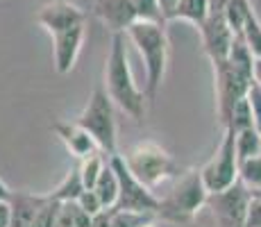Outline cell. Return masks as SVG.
<instances>
[{
	"mask_svg": "<svg viewBox=\"0 0 261 227\" xmlns=\"http://www.w3.org/2000/svg\"><path fill=\"white\" fill-rule=\"evenodd\" d=\"M77 205L82 207L84 211H89L91 216H98L100 211L105 209V205H102V200L98 198V193H95L93 189H84L82 191V195L77 198Z\"/></svg>",
	"mask_w": 261,
	"mask_h": 227,
	"instance_id": "27",
	"label": "cell"
},
{
	"mask_svg": "<svg viewBox=\"0 0 261 227\" xmlns=\"http://www.w3.org/2000/svg\"><path fill=\"white\" fill-rule=\"evenodd\" d=\"M250 191V189H248ZM250 195H257V198H261V186H259V189H252V191H250Z\"/></svg>",
	"mask_w": 261,
	"mask_h": 227,
	"instance_id": "35",
	"label": "cell"
},
{
	"mask_svg": "<svg viewBox=\"0 0 261 227\" xmlns=\"http://www.w3.org/2000/svg\"><path fill=\"white\" fill-rule=\"evenodd\" d=\"M59 211H62V203L50 195L48 203L39 209V214H37V218H34L32 227H55L57 225V218H59Z\"/></svg>",
	"mask_w": 261,
	"mask_h": 227,
	"instance_id": "25",
	"label": "cell"
},
{
	"mask_svg": "<svg viewBox=\"0 0 261 227\" xmlns=\"http://www.w3.org/2000/svg\"><path fill=\"white\" fill-rule=\"evenodd\" d=\"M248 100L252 105V114H254V128L261 134V84L252 82V87L248 91Z\"/></svg>",
	"mask_w": 261,
	"mask_h": 227,
	"instance_id": "28",
	"label": "cell"
},
{
	"mask_svg": "<svg viewBox=\"0 0 261 227\" xmlns=\"http://www.w3.org/2000/svg\"><path fill=\"white\" fill-rule=\"evenodd\" d=\"M254 82L261 84V57H257V62H254Z\"/></svg>",
	"mask_w": 261,
	"mask_h": 227,
	"instance_id": "34",
	"label": "cell"
},
{
	"mask_svg": "<svg viewBox=\"0 0 261 227\" xmlns=\"http://www.w3.org/2000/svg\"><path fill=\"white\" fill-rule=\"evenodd\" d=\"M84 34H87V23H80V25H73V28L50 34L53 37V48H55V68H57L59 75H66L75 68L80 50H82V43H84Z\"/></svg>",
	"mask_w": 261,
	"mask_h": 227,
	"instance_id": "11",
	"label": "cell"
},
{
	"mask_svg": "<svg viewBox=\"0 0 261 227\" xmlns=\"http://www.w3.org/2000/svg\"><path fill=\"white\" fill-rule=\"evenodd\" d=\"M77 123L98 141L100 150L109 155H116V118H114V100L109 98L107 89L95 87L87 107L82 109Z\"/></svg>",
	"mask_w": 261,
	"mask_h": 227,
	"instance_id": "5",
	"label": "cell"
},
{
	"mask_svg": "<svg viewBox=\"0 0 261 227\" xmlns=\"http://www.w3.org/2000/svg\"><path fill=\"white\" fill-rule=\"evenodd\" d=\"M105 89L114 100V105L129 118L141 120L145 116L148 95L134 82L132 68L127 62V50H125V32L112 34V48L105 62Z\"/></svg>",
	"mask_w": 261,
	"mask_h": 227,
	"instance_id": "1",
	"label": "cell"
},
{
	"mask_svg": "<svg viewBox=\"0 0 261 227\" xmlns=\"http://www.w3.org/2000/svg\"><path fill=\"white\" fill-rule=\"evenodd\" d=\"M239 182L248 186L250 191L259 189L261 186V155H254V157L239 161Z\"/></svg>",
	"mask_w": 261,
	"mask_h": 227,
	"instance_id": "22",
	"label": "cell"
},
{
	"mask_svg": "<svg viewBox=\"0 0 261 227\" xmlns=\"http://www.w3.org/2000/svg\"><path fill=\"white\" fill-rule=\"evenodd\" d=\"M225 5L227 0H212L209 3V14L204 18V23L200 25V37H202V45L207 57L212 59V64L225 62L229 55L234 41V30L227 23V14H225Z\"/></svg>",
	"mask_w": 261,
	"mask_h": 227,
	"instance_id": "9",
	"label": "cell"
},
{
	"mask_svg": "<svg viewBox=\"0 0 261 227\" xmlns=\"http://www.w3.org/2000/svg\"><path fill=\"white\" fill-rule=\"evenodd\" d=\"M207 198L209 191L202 182V173L200 168H191L175 178V184L162 198L157 216L173 223H191L193 216L207 205Z\"/></svg>",
	"mask_w": 261,
	"mask_h": 227,
	"instance_id": "3",
	"label": "cell"
},
{
	"mask_svg": "<svg viewBox=\"0 0 261 227\" xmlns=\"http://www.w3.org/2000/svg\"><path fill=\"white\" fill-rule=\"evenodd\" d=\"M55 227H75L73 218L68 216V211L64 209V203H62V211H59V218H57V225H55Z\"/></svg>",
	"mask_w": 261,
	"mask_h": 227,
	"instance_id": "32",
	"label": "cell"
},
{
	"mask_svg": "<svg viewBox=\"0 0 261 227\" xmlns=\"http://www.w3.org/2000/svg\"><path fill=\"white\" fill-rule=\"evenodd\" d=\"M127 161L129 170L137 175L150 189H157L159 184L168 180H175L179 175V166L173 159V155L168 150H164L159 143L154 141H141V143H134L127 153L123 155Z\"/></svg>",
	"mask_w": 261,
	"mask_h": 227,
	"instance_id": "4",
	"label": "cell"
},
{
	"mask_svg": "<svg viewBox=\"0 0 261 227\" xmlns=\"http://www.w3.org/2000/svg\"><path fill=\"white\" fill-rule=\"evenodd\" d=\"M250 191L245 184L237 182L234 186L218 193H209L207 207L214 211V218L220 227H245V216H248L250 205Z\"/></svg>",
	"mask_w": 261,
	"mask_h": 227,
	"instance_id": "10",
	"label": "cell"
},
{
	"mask_svg": "<svg viewBox=\"0 0 261 227\" xmlns=\"http://www.w3.org/2000/svg\"><path fill=\"white\" fill-rule=\"evenodd\" d=\"M245 227H261V198L252 195L248 205V216H245Z\"/></svg>",
	"mask_w": 261,
	"mask_h": 227,
	"instance_id": "29",
	"label": "cell"
},
{
	"mask_svg": "<svg viewBox=\"0 0 261 227\" xmlns=\"http://www.w3.org/2000/svg\"><path fill=\"white\" fill-rule=\"evenodd\" d=\"M209 3L212 0H179L170 21H187L195 28H200L209 14Z\"/></svg>",
	"mask_w": 261,
	"mask_h": 227,
	"instance_id": "18",
	"label": "cell"
},
{
	"mask_svg": "<svg viewBox=\"0 0 261 227\" xmlns=\"http://www.w3.org/2000/svg\"><path fill=\"white\" fill-rule=\"evenodd\" d=\"M202 182L209 193H218L239 182V155H237V132L234 130H223L218 150L214 157L200 168Z\"/></svg>",
	"mask_w": 261,
	"mask_h": 227,
	"instance_id": "7",
	"label": "cell"
},
{
	"mask_svg": "<svg viewBox=\"0 0 261 227\" xmlns=\"http://www.w3.org/2000/svg\"><path fill=\"white\" fill-rule=\"evenodd\" d=\"M137 3V12H139V21H157V23H166L159 7V0H134Z\"/></svg>",
	"mask_w": 261,
	"mask_h": 227,
	"instance_id": "26",
	"label": "cell"
},
{
	"mask_svg": "<svg viewBox=\"0 0 261 227\" xmlns=\"http://www.w3.org/2000/svg\"><path fill=\"white\" fill-rule=\"evenodd\" d=\"M53 132L62 139V143L66 145V150L77 161L100 150L98 141H95L93 136L77 123V120H75V123H64V120H57V123H53Z\"/></svg>",
	"mask_w": 261,
	"mask_h": 227,
	"instance_id": "14",
	"label": "cell"
},
{
	"mask_svg": "<svg viewBox=\"0 0 261 227\" xmlns=\"http://www.w3.org/2000/svg\"><path fill=\"white\" fill-rule=\"evenodd\" d=\"M100 153H102V150H98V153L80 159V173H82V180H84V186H87V189H93L95 186V182H98L100 173H102L105 164H107V159H109V157L105 159Z\"/></svg>",
	"mask_w": 261,
	"mask_h": 227,
	"instance_id": "21",
	"label": "cell"
},
{
	"mask_svg": "<svg viewBox=\"0 0 261 227\" xmlns=\"http://www.w3.org/2000/svg\"><path fill=\"white\" fill-rule=\"evenodd\" d=\"M166 23H157V21H137L132 23L125 34L132 39V43L137 45L139 55L143 57L145 64V95L148 100H154L159 87L164 82L168 66V32L164 28Z\"/></svg>",
	"mask_w": 261,
	"mask_h": 227,
	"instance_id": "2",
	"label": "cell"
},
{
	"mask_svg": "<svg viewBox=\"0 0 261 227\" xmlns=\"http://www.w3.org/2000/svg\"><path fill=\"white\" fill-rule=\"evenodd\" d=\"M0 227H12V209H9V200H0Z\"/></svg>",
	"mask_w": 261,
	"mask_h": 227,
	"instance_id": "30",
	"label": "cell"
},
{
	"mask_svg": "<svg viewBox=\"0 0 261 227\" xmlns=\"http://www.w3.org/2000/svg\"><path fill=\"white\" fill-rule=\"evenodd\" d=\"M114 170L118 175V184H120V193H118V203L112 207L116 211H143V214H157L162 198L154 193L150 186H145L137 175L129 170L127 161L123 155H109Z\"/></svg>",
	"mask_w": 261,
	"mask_h": 227,
	"instance_id": "6",
	"label": "cell"
},
{
	"mask_svg": "<svg viewBox=\"0 0 261 227\" xmlns=\"http://www.w3.org/2000/svg\"><path fill=\"white\" fill-rule=\"evenodd\" d=\"M241 37L248 41L250 50L254 53V57H261V21L257 18L254 9H250L248 18H245V25H243V32Z\"/></svg>",
	"mask_w": 261,
	"mask_h": 227,
	"instance_id": "24",
	"label": "cell"
},
{
	"mask_svg": "<svg viewBox=\"0 0 261 227\" xmlns=\"http://www.w3.org/2000/svg\"><path fill=\"white\" fill-rule=\"evenodd\" d=\"M93 191L98 193V198L102 200L105 209H112V207L118 203L120 184H118L116 170H114V166H112V161H109V159H107V164H105V168H102V173H100L98 182H95Z\"/></svg>",
	"mask_w": 261,
	"mask_h": 227,
	"instance_id": "16",
	"label": "cell"
},
{
	"mask_svg": "<svg viewBox=\"0 0 261 227\" xmlns=\"http://www.w3.org/2000/svg\"><path fill=\"white\" fill-rule=\"evenodd\" d=\"M84 189H87V186H84L82 173H80V164H77L64 175V180L57 184V189L50 191V195H53L55 200H59V203H71V200H77L80 195H82Z\"/></svg>",
	"mask_w": 261,
	"mask_h": 227,
	"instance_id": "17",
	"label": "cell"
},
{
	"mask_svg": "<svg viewBox=\"0 0 261 227\" xmlns=\"http://www.w3.org/2000/svg\"><path fill=\"white\" fill-rule=\"evenodd\" d=\"M109 211V227H143L154 218L157 214H143V211Z\"/></svg>",
	"mask_w": 261,
	"mask_h": 227,
	"instance_id": "23",
	"label": "cell"
},
{
	"mask_svg": "<svg viewBox=\"0 0 261 227\" xmlns=\"http://www.w3.org/2000/svg\"><path fill=\"white\" fill-rule=\"evenodd\" d=\"M9 195H12V189H9V186L0 180V200H9Z\"/></svg>",
	"mask_w": 261,
	"mask_h": 227,
	"instance_id": "33",
	"label": "cell"
},
{
	"mask_svg": "<svg viewBox=\"0 0 261 227\" xmlns=\"http://www.w3.org/2000/svg\"><path fill=\"white\" fill-rule=\"evenodd\" d=\"M214 66V89H216V112H218L220 125H225L232 107L239 103L241 98L248 95L250 87H252L254 78L243 70H239L237 66L225 59V62L212 64Z\"/></svg>",
	"mask_w": 261,
	"mask_h": 227,
	"instance_id": "8",
	"label": "cell"
},
{
	"mask_svg": "<svg viewBox=\"0 0 261 227\" xmlns=\"http://www.w3.org/2000/svg\"><path fill=\"white\" fill-rule=\"evenodd\" d=\"M93 14L112 34L125 32L129 25L139 21L134 0H93Z\"/></svg>",
	"mask_w": 261,
	"mask_h": 227,
	"instance_id": "13",
	"label": "cell"
},
{
	"mask_svg": "<svg viewBox=\"0 0 261 227\" xmlns=\"http://www.w3.org/2000/svg\"><path fill=\"white\" fill-rule=\"evenodd\" d=\"M177 3L179 0H159V7H162V14L166 21L173 18V12H175V7H177Z\"/></svg>",
	"mask_w": 261,
	"mask_h": 227,
	"instance_id": "31",
	"label": "cell"
},
{
	"mask_svg": "<svg viewBox=\"0 0 261 227\" xmlns=\"http://www.w3.org/2000/svg\"><path fill=\"white\" fill-rule=\"evenodd\" d=\"M237 155L239 161L261 155V134L257 132V128H248L237 132Z\"/></svg>",
	"mask_w": 261,
	"mask_h": 227,
	"instance_id": "20",
	"label": "cell"
},
{
	"mask_svg": "<svg viewBox=\"0 0 261 227\" xmlns=\"http://www.w3.org/2000/svg\"><path fill=\"white\" fill-rule=\"evenodd\" d=\"M254 128V114H252V105H250L248 95L241 98L237 105L232 107L227 120H225L223 130H234V132H241V130H248Z\"/></svg>",
	"mask_w": 261,
	"mask_h": 227,
	"instance_id": "19",
	"label": "cell"
},
{
	"mask_svg": "<svg viewBox=\"0 0 261 227\" xmlns=\"http://www.w3.org/2000/svg\"><path fill=\"white\" fill-rule=\"evenodd\" d=\"M37 23L46 28L50 34H55L59 30L87 23V14L71 0H50V3L41 5V9L37 12Z\"/></svg>",
	"mask_w": 261,
	"mask_h": 227,
	"instance_id": "12",
	"label": "cell"
},
{
	"mask_svg": "<svg viewBox=\"0 0 261 227\" xmlns=\"http://www.w3.org/2000/svg\"><path fill=\"white\" fill-rule=\"evenodd\" d=\"M50 193H34V191H14L9 195L12 209V227H32L39 209L48 203Z\"/></svg>",
	"mask_w": 261,
	"mask_h": 227,
	"instance_id": "15",
	"label": "cell"
},
{
	"mask_svg": "<svg viewBox=\"0 0 261 227\" xmlns=\"http://www.w3.org/2000/svg\"><path fill=\"white\" fill-rule=\"evenodd\" d=\"M143 227H154V223H152V220H150V223H145Z\"/></svg>",
	"mask_w": 261,
	"mask_h": 227,
	"instance_id": "36",
	"label": "cell"
}]
</instances>
